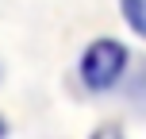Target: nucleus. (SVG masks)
<instances>
[{"mask_svg": "<svg viewBox=\"0 0 146 139\" xmlns=\"http://www.w3.org/2000/svg\"><path fill=\"white\" fill-rule=\"evenodd\" d=\"M127 70V46L115 39H96L88 43V50L81 54V81H85L92 93L111 89Z\"/></svg>", "mask_w": 146, "mask_h": 139, "instance_id": "nucleus-1", "label": "nucleus"}, {"mask_svg": "<svg viewBox=\"0 0 146 139\" xmlns=\"http://www.w3.org/2000/svg\"><path fill=\"white\" fill-rule=\"evenodd\" d=\"M119 12H123L127 27L146 39V0H119Z\"/></svg>", "mask_w": 146, "mask_h": 139, "instance_id": "nucleus-2", "label": "nucleus"}, {"mask_svg": "<svg viewBox=\"0 0 146 139\" xmlns=\"http://www.w3.org/2000/svg\"><path fill=\"white\" fill-rule=\"evenodd\" d=\"M88 139H127V135H123V128H119V124H100Z\"/></svg>", "mask_w": 146, "mask_h": 139, "instance_id": "nucleus-3", "label": "nucleus"}, {"mask_svg": "<svg viewBox=\"0 0 146 139\" xmlns=\"http://www.w3.org/2000/svg\"><path fill=\"white\" fill-rule=\"evenodd\" d=\"M8 135V124H4V116H0V139H4Z\"/></svg>", "mask_w": 146, "mask_h": 139, "instance_id": "nucleus-4", "label": "nucleus"}]
</instances>
